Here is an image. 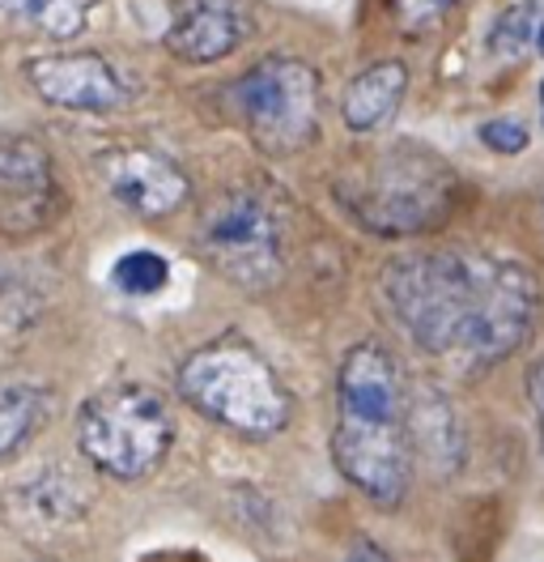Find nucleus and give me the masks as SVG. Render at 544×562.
<instances>
[{
  "mask_svg": "<svg viewBox=\"0 0 544 562\" xmlns=\"http://www.w3.org/2000/svg\"><path fill=\"white\" fill-rule=\"evenodd\" d=\"M387 299L421 350L489 367L523 346L536 316V278L519 260L430 251L387 269Z\"/></svg>",
  "mask_w": 544,
  "mask_h": 562,
  "instance_id": "obj_1",
  "label": "nucleus"
},
{
  "mask_svg": "<svg viewBox=\"0 0 544 562\" xmlns=\"http://www.w3.org/2000/svg\"><path fill=\"white\" fill-rule=\"evenodd\" d=\"M337 405L332 452L340 473L374 503L396 507L408 491L405 380L396 358L383 346L349 350L337 380Z\"/></svg>",
  "mask_w": 544,
  "mask_h": 562,
  "instance_id": "obj_2",
  "label": "nucleus"
},
{
  "mask_svg": "<svg viewBox=\"0 0 544 562\" xmlns=\"http://www.w3.org/2000/svg\"><path fill=\"white\" fill-rule=\"evenodd\" d=\"M179 392L204 418L222 422L238 435L264 439L290 422V396L272 367L238 341L196 350L179 371Z\"/></svg>",
  "mask_w": 544,
  "mask_h": 562,
  "instance_id": "obj_3",
  "label": "nucleus"
},
{
  "mask_svg": "<svg viewBox=\"0 0 544 562\" xmlns=\"http://www.w3.org/2000/svg\"><path fill=\"white\" fill-rule=\"evenodd\" d=\"M174 439L167 401L145 384H115L94 392L77 414V448L99 473L136 482L154 473Z\"/></svg>",
  "mask_w": 544,
  "mask_h": 562,
  "instance_id": "obj_4",
  "label": "nucleus"
},
{
  "mask_svg": "<svg viewBox=\"0 0 544 562\" xmlns=\"http://www.w3.org/2000/svg\"><path fill=\"white\" fill-rule=\"evenodd\" d=\"M451 171L421 149H396L378 158L362 179L337 183V196L353 210V217L378 235L430 231L451 205Z\"/></svg>",
  "mask_w": 544,
  "mask_h": 562,
  "instance_id": "obj_5",
  "label": "nucleus"
},
{
  "mask_svg": "<svg viewBox=\"0 0 544 562\" xmlns=\"http://www.w3.org/2000/svg\"><path fill=\"white\" fill-rule=\"evenodd\" d=\"M201 256L242 290H269L285 273V217L269 192L230 188L201 217Z\"/></svg>",
  "mask_w": 544,
  "mask_h": 562,
  "instance_id": "obj_6",
  "label": "nucleus"
},
{
  "mask_svg": "<svg viewBox=\"0 0 544 562\" xmlns=\"http://www.w3.org/2000/svg\"><path fill=\"white\" fill-rule=\"evenodd\" d=\"M235 106L251 137L272 154H294L315 137L319 81L303 60L272 56L235 86Z\"/></svg>",
  "mask_w": 544,
  "mask_h": 562,
  "instance_id": "obj_7",
  "label": "nucleus"
},
{
  "mask_svg": "<svg viewBox=\"0 0 544 562\" xmlns=\"http://www.w3.org/2000/svg\"><path fill=\"white\" fill-rule=\"evenodd\" d=\"M26 81L43 103L60 111H115L128 103V86L99 52H47L26 60Z\"/></svg>",
  "mask_w": 544,
  "mask_h": 562,
  "instance_id": "obj_8",
  "label": "nucleus"
},
{
  "mask_svg": "<svg viewBox=\"0 0 544 562\" xmlns=\"http://www.w3.org/2000/svg\"><path fill=\"white\" fill-rule=\"evenodd\" d=\"M106 192L136 217H167L188 201V176L167 154L145 145H115L99 158Z\"/></svg>",
  "mask_w": 544,
  "mask_h": 562,
  "instance_id": "obj_9",
  "label": "nucleus"
},
{
  "mask_svg": "<svg viewBox=\"0 0 544 562\" xmlns=\"http://www.w3.org/2000/svg\"><path fill=\"white\" fill-rule=\"evenodd\" d=\"M251 26V0H174L167 47L188 65H213L226 60Z\"/></svg>",
  "mask_w": 544,
  "mask_h": 562,
  "instance_id": "obj_10",
  "label": "nucleus"
},
{
  "mask_svg": "<svg viewBox=\"0 0 544 562\" xmlns=\"http://www.w3.org/2000/svg\"><path fill=\"white\" fill-rule=\"evenodd\" d=\"M90 507V486L65 469V464H47V469H34L26 482L13 486V512L18 520L43 528H60L81 520Z\"/></svg>",
  "mask_w": 544,
  "mask_h": 562,
  "instance_id": "obj_11",
  "label": "nucleus"
},
{
  "mask_svg": "<svg viewBox=\"0 0 544 562\" xmlns=\"http://www.w3.org/2000/svg\"><path fill=\"white\" fill-rule=\"evenodd\" d=\"M408 90V69L400 60H383L374 69L358 72L349 94H344V124L353 133H374L383 128L396 111H400V99Z\"/></svg>",
  "mask_w": 544,
  "mask_h": 562,
  "instance_id": "obj_12",
  "label": "nucleus"
},
{
  "mask_svg": "<svg viewBox=\"0 0 544 562\" xmlns=\"http://www.w3.org/2000/svg\"><path fill=\"white\" fill-rule=\"evenodd\" d=\"M52 414V392L38 384L0 387V460L18 457Z\"/></svg>",
  "mask_w": 544,
  "mask_h": 562,
  "instance_id": "obj_13",
  "label": "nucleus"
},
{
  "mask_svg": "<svg viewBox=\"0 0 544 562\" xmlns=\"http://www.w3.org/2000/svg\"><path fill=\"white\" fill-rule=\"evenodd\" d=\"M0 18L34 26L47 38H77L86 31V0H0Z\"/></svg>",
  "mask_w": 544,
  "mask_h": 562,
  "instance_id": "obj_14",
  "label": "nucleus"
},
{
  "mask_svg": "<svg viewBox=\"0 0 544 562\" xmlns=\"http://www.w3.org/2000/svg\"><path fill=\"white\" fill-rule=\"evenodd\" d=\"M47 183H52V162L43 145L22 133H0V188L47 192Z\"/></svg>",
  "mask_w": 544,
  "mask_h": 562,
  "instance_id": "obj_15",
  "label": "nucleus"
},
{
  "mask_svg": "<svg viewBox=\"0 0 544 562\" xmlns=\"http://www.w3.org/2000/svg\"><path fill=\"white\" fill-rule=\"evenodd\" d=\"M111 281H115L120 294L149 299V294H158V290L170 281V265H167V256H158V251H149V247H136V251H128V256L115 260Z\"/></svg>",
  "mask_w": 544,
  "mask_h": 562,
  "instance_id": "obj_16",
  "label": "nucleus"
},
{
  "mask_svg": "<svg viewBox=\"0 0 544 562\" xmlns=\"http://www.w3.org/2000/svg\"><path fill=\"white\" fill-rule=\"evenodd\" d=\"M455 9V0H396V18L408 35H426L434 31L442 18Z\"/></svg>",
  "mask_w": 544,
  "mask_h": 562,
  "instance_id": "obj_17",
  "label": "nucleus"
},
{
  "mask_svg": "<svg viewBox=\"0 0 544 562\" xmlns=\"http://www.w3.org/2000/svg\"><path fill=\"white\" fill-rule=\"evenodd\" d=\"M528 22H532V0L510 4L507 13L498 18V26H494V52L514 56V52L523 47V38H528Z\"/></svg>",
  "mask_w": 544,
  "mask_h": 562,
  "instance_id": "obj_18",
  "label": "nucleus"
},
{
  "mask_svg": "<svg viewBox=\"0 0 544 562\" xmlns=\"http://www.w3.org/2000/svg\"><path fill=\"white\" fill-rule=\"evenodd\" d=\"M480 140L489 145V149H498V154H519L523 145H528V128L519 124V120H489L485 128H480Z\"/></svg>",
  "mask_w": 544,
  "mask_h": 562,
  "instance_id": "obj_19",
  "label": "nucleus"
},
{
  "mask_svg": "<svg viewBox=\"0 0 544 562\" xmlns=\"http://www.w3.org/2000/svg\"><path fill=\"white\" fill-rule=\"evenodd\" d=\"M532 405H536V418H541V443H544V358L532 367Z\"/></svg>",
  "mask_w": 544,
  "mask_h": 562,
  "instance_id": "obj_20",
  "label": "nucleus"
},
{
  "mask_svg": "<svg viewBox=\"0 0 544 562\" xmlns=\"http://www.w3.org/2000/svg\"><path fill=\"white\" fill-rule=\"evenodd\" d=\"M344 562H387V554L362 541V546H353V550H349V559H344Z\"/></svg>",
  "mask_w": 544,
  "mask_h": 562,
  "instance_id": "obj_21",
  "label": "nucleus"
},
{
  "mask_svg": "<svg viewBox=\"0 0 544 562\" xmlns=\"http://www.w3.org/2000/svg\"><path fill=\"white\" fill-rule=\"evenodd\" d=\"M536 38H541V52H544V18H541V31H536Z\"/></svg>",
  "mask_w": 544,
  "mask_h": 562,
  "instance_id": "obj_22",
  "label": "nucleus"
},
{
  "mask_svg": "<svg viewBox=\"0 0 544 562\" xmlns=\"http://www.w3.org/2000/svg\"><path fill=\"white\" fill-rule=\"evenodd\" d=\"M4 281H9V273H4V265H0V285H4Z\"/></svg>",
  "mask_w": 544,
  "mask_h": 562,
  "instance_id": "obj_23",
  "label": "nucleus"
},
{
  "mask_svg": "<svg viewBox=\"0 0 544 562\" xmlns=\"http://www.w3.org/2000/svg\"><path fill=\"white\" fill-rule=\"evenodd\" d=\"M541 106H544V81H541Z\"/></svg>",
  "mask_w": 544,
  "mask_h": 562,
  "instance_id": "obj_24",
  "label": "nucleus"
}]
</instances>
